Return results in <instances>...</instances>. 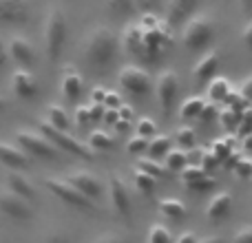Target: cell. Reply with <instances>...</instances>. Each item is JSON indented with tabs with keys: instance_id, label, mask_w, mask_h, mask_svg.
Returning <instances> with one entry per match:
<instances>
[{
	"instance_id": "cell-1",
	"label": "cell",
	"mask_w": 252,
	"mask_h": 243,
	"mask_svg": "<svg viewBox=\"0 0 252 243\" xmlns=\"http://www.w3.org/2000/svg\"><path fill=\"white\" fill-rule=\"evenodd\" d=\"M120 56V40L109 27H97L84 47V62L93 73L102 75L113 69Z\"/></svg>"
},
{
	"instance_id": "cell-2",
	"label": "cell",
	"mask_w": 252,
	"mask_h": 243,
	"mask_svg": "<svg viewBox=\"0 0 252 243\" xmlns=\"http://www.w3.org/2000/svg\"><path fill=\"white\" fill-rule=\"evenodd\" d=\"M66 38H69V22L62 7H49L44 18V53L49 62H58L64 53Z\"/></svg>"
},
{
	"instance_id": "cell-3",
	"label": "cell",
	"mask_w": 252,
	"mask_h": 243,
	"mask_svg": "<svg viewBox=\"0 0 252 243\" xmlns=\"http://www.w3.org/2000/svg\"><path fill=\"white\" fill-rule=\"evenodd\" d=\"M40 133H42L60 152H66V155L80 157V159H87V161L95 157V151H93L87 142L78 139L75 135H71L69 130L56 128V126H51L49 122H42V124H40Z\"/></svg>"
},
{
	"instance_id": "cell-4",
	"label": "cell",
	"mask_w": 252,
	"mask_h": 243,
	"mask_svg": "<svg viewBox=\"0 0 252 243\" xmlns=\"http://www.w3.org/2000/svg\"><path fill=\"white\" fill-rule=\"evenodd\" d=\"M44 188H47L51 195H56L62 204L71 206V208H75V210H82V213L97 210L95 201L89 199L87 195H82L66 177H44Z\"/></svg>"
},
{
	"instance_id": "cell-5",
	"label": "cell",
	"mask_w": 252,
	"mask_h": 243,
	"mask_svg": "<svg viewBox=\"0 0 252 243\" xmlns=\"http://www.w3.org/2000/svg\"><path fill=\"white\" fill-rule=\"evenodd\" d=\"M213 40H215V27L206 16L197 13L195 18H190V20L184 25L182 44L186 51H190V53L206 51V49L213 44Z\"/></svg>"
},
{
	"instance_id": "cell-6",
	"label": "cell",
	"mask_w": 252,
	"mask_h": 243,
	"mask_svg": "<svg viewBox=\"0 0 252 243\" xmlns=\"http://www.w3.org/2000/svg\"><path fill=\"white\" fill-rule=\"evenodd\" d=\"M16 142L29 157H38V159L51 161V159H58V155H60V151H58L40 130H29V128L18 130Z\"/></svg>"
},
{
	"instance_id": "cell-7",
	"label": "cell",
	"mask_w": 252,
	"mask_h": 243,
	"mask_svg": "<svg viewBox=\"0 0 252 243\" xmlns=\"http://www.w3.org/2000/svg\"><path fill=\"white\" fill-rule=\"evenodd\" d=\"M120 87L124 93H128L130 97H146L153 91V78L144 66L139 64H126L120 71Z\"/></svg>"
},
{
	"instance_id": "cell-8",
	"label": "cell",
	"mask_w": 252,
	"mask_h": 243,
	"mask_svg": "<svg viewBox=\"0 0 252 243\" xmlns=\"http://www.w3.org/2000/svg\"><path fill=\"white\" fill-rule=\"evenodd\" d=\"M0 213L20 223L31 221L33 219V204H29L16 192H11L9 188H0Z\"/></svg>"
},
{
	"instance_id": "cell-9",
	"label": "cell",
	"mask_w": 252,
	"mask_h": 243,
	"mask_svg": "<svg viewBox=\"0 0 252 243\" xmlns=\"http://www.w3.org/2000/svg\"><path fill=\"white\" fill-rule=\"evenodd\" d=\"M155 91H157V100H159V104H161V111L168 115L170 111L175 109L177 100H179V78H177V73H175L173 69L161 71L159 78H157V82H155Z\"/></svg>"
},
{
	"instance_id": "cell-10",
	"label": "cell",
	"mask_w": 252,
	"mask_h": 243,
	"mask_svg": "<svg viewBox=\"0 0 252 243\" xmlns=\"http://www.w3.org/2000/svg\"><path fill=\"white\" fill-rule=\"evenodd\" d=\"M109 197H111V206L118 214L122 217H128L133 213V204H130V192H128V186L118 173L111 175L109 179Z\"/></svg>"
},
{
	"instance_id": "cell-11",
	"label": "cell",
	"mask_w": 252,
	"mask_h": 243,
	"mask_svg": "<svg viewBox=\"0 0 252 243\" xmlns=\"http://www.w3.org/2000/svg\"><path fill=\"white\" fill-rule=\"evenodd\" d=\"M201 4H204V0H168L166 22H168L170 27L186 25L190 18H195V13L199 11Z\"/></svg>"
},
{
	"instance_id": "cell-12",
	"label": "cell",
	"mask_w": 252,
	"mask_h": 243,
	"mask_svg": "<svg viewBox=\"0 0 252 243\" xmlns=\"http://www.w3.org/2000/svg\"><path fill=\"white\" fill-rule=\"evenodd\" d=\"M29 22V4L27 0H0V25L22 27Z\"/></svg>"
},
{
	"instance_id": "cell-13",
	"label": "cell",
	"mask_w": 252,
	"mask_h": 243,
	"mask_svg": "<svg viewBox=\"0 0 252 243\" xmlns=\"http://www.w3.org/2000/svg\"><path fill=\"white\" fill-rule=\"evenodd\" d=\"M7 49H9V58H11V62L18 69H31V66L35 64L33 44L27 38H22V35H13L7 42Z\"/></svg>"
},
{
	"instance_id": "cell-14",
	"label": "cell",
	"mask_w": 252,
	"mask_h": 243,
	"mask_svg": "<svg viewBox=\"0 0 252 243\" xmlns=\"http://www.w3.org/2000/svg\"><path fill=\"white\" fill-rule=\"evenodd\" d=\"M66 179H69V182L73 183L82 195H87L89 199L95 201V204H97V199L102 197V192H104L102 182L93 173H89V170H71V173L66 175Z\"/></svg>"
},
{
	"instance_id": "cell-15",
	"label": "cell",
	"mask_w": 252,
	"mask_h": 243,
	"mask_svg": "<svg viewBox=\"0 0 252 243\" xmlns=\"http://www.w3.org/2000/svg\"><path fill=\"white\" fill-rule=\"evenodd\" d=\"M11 91L20 100H33L38 95V80L29 69H16L11 73Z\"/></svg>"
},
{
	"instance_id": "cell-16",
	"label": "cell",
	"mask_w": 252,
	"mask_h": 243,
	"mask_svg": "<svg viewBox=\"0 0 252 243\" xmlns=\"http://www.w3.org/2000/svg\"><path fill=\"white\" fill-rule=\"evenodd\" d=\"M0 164H4L11 170H25L29 166V155L18 144L0 139Z\"/></svg>"
},
{
	"instance_id": "cell-17",
	"label": "cell",
	"mask_w": 252,
	"mask_h": 243,
	"mask_svg": "<svg viewBox=\"0 0 252 243\" xmlns=\"http://www.w3.org/2000/svg\"><path fill=\"white\" fill-rule=\"evenodd\" d=\"M219 64H221V58H219L217 51L204 53V56L199 58V62L195 64V69H192V78L201 84H208L213 78H217Z\"/></svg>"
},
{
	"instance_id": "cell-18",
	"label": "cell",
	"mask_w": 252,
	"mask_h": 243,
	"mask_svg": "<svg viewBox=\"0 0 252 243\" xmlns=\"http://www.w3.org/2000/svg\"><path fill=\"white\" fill-rule=\"evenodd\" d=\"M230 208H232V192L228 190H219L213 195V199L208 201L206 206V217L210 221H219V219H226L230 214Z\"/></svg>"
},
{
	"instance_id": "cell-19",
	"label": "cell",
	"mask_w": 252,
	"mask_h": 243,
	"mask_svg": "<svg viewBox=\"0 0 252 243\" xmlns=\"http://www.w3.org/2000/svg\"><path fill=\"white\" fill-rule=\"evenodd\" d=\"M7 188L11 192H16V195H20L22 199H27L29 204H33V201L38 199V192H35L33 183H31L25 175L18 173V170H11V173L7 175Z\"/></svg>"
},
{
	"instance_id": "cell-20",
	"label": "cell",
	"mask_w": 252,
	"mask_h": 243,
	"mask_svg": "<svg viewBox=\"0 0 252 243\" xmlns=\"http://www.w3.org/2000/svg\"><path fill=\"white\" fill-rule=\"evenodd\" d=\"M60 91L66 102H78L80 93H82V78H80L78 71H66V73L62 75Z\"/></svg>"
},
{
	"instance_id": "cell-21",
	"label": "cell",
	"mask_w": 252,
	"mask_h": 243,
	"mask_svg": "<svg viewBox=\"0 0 252 243\" xmlns=\"http://www.w3.org/2000/svg\"><path fill=\"white\" fill-rule=\"evenodd\" d=\"M208 97H210V102H223L226 104V100L230 97V93L235 91L232 89V84L228 82L226 78H213L208 84Z\"/></svg>"
},
{
	"instance_id": "cell-22",
	"label": "cell",
	"mask_w": 252,
	"mask_h": 243,
	"mask_svg": "<svg viewBox=\"0 0 252 243\" xmlns=\"http://www.w3.org/2000/svg\"><path fill=\"white\" fill-rule=\"evenodd\" d=\"M204 106H206V100H204V97H199V95L186 97V100L179 104V118L186 120V122L199 120V115H201V111H204Z\"/></svg>"
},
{
	"instance_id": "cell-23",
	"label": "cell",
	"mask_w": 252,
	"mask_h": 243,
	"mask_svg": "<svg viewBox=\"0 0 252 243\" xmlns=\"http://www.w3.org/2000/svg\"><path fill=\"white\" fill-rule=\"evenodd\" d=\"M159 213L164 214L166 219H170V221H179V219H184L188 214V210H186V204H184V201L168 197V199L159 201Z\"/></svg>"
},
{
	"instance_id": "cell-24",
	"label": "cell",
	"mask_w": 252,
	"mask_h": 243,
	"mask_svg": "<svg viewBox=\"0 0 252 243\" xmlns=\"http://www.w3.org/2000/svg\"><path fill=\"white\" fill-rule=\"evenodd\" d=\"M168 151H170V137H168V135H159V133H157L155 137L148 139L146 155L151 157V159L161 161L166 155H168Z\"/></svg>"
},
{
	"instance_id": "cell-25",
	"label": "cell",
	"mask_w": 252,
	"mask_h": 243,
	"mask_svg": "<svg viewBox=\"0 0 252 243\" xmlns=\"http://www.w3.org/2000/svg\"><path fill=\"white\" fill-rule=\"evenodd\" d=\"M164 166L168 173H182L188 166V152L184 148H170L168 155L164 157Z\"/></svg>"
},
{
	"instance_id": "cell-26",
	"label": "cell",
	"mask_w": 252,
	"mask_h": 243,
	"mask_svg": "<svg viewBox=\"0 0 252 243\" xmlns=\"http://www.w3.org/2000/svg\"><path fill=\"white\" fill-rule=\"evenodd\" d=\"M51 126H56V128H62V130H69L71 128V118L69 113H66L64 109H62L60 104H49L47 109V120Z\"/></svg>"
},
{
	"instance_id": "cell-27",
	"label": "cell",
	"mask_w": 252,
	"mask_h": 243,
	"mask_svg": "<svg viewBox=\"0 0 252 243\" xmlns=\"http://www.w3.org/2000/svg\"><path fill=\"white\" fill-rule=\"evenodd\" d=\"M133 182H135V188H137L142 195H146V197H151L153 192L157 190V179L155 177H151V175H146V173H142V170H135V177H133Z\"/></svg>"
},
{
	"instance_id": "cell-28",
	"label": "cell",
	"mask_w": 252,
	"mask_h": 243,
	"mask_svg": "<svg viewBox=\"0 0 252 243\" xmlns=\"http://www.w3.org/2000/svg\"><path fill=\"white\" fill-rule=\"evenodd\" d=\"M137 168L142 170V173H146V175H151V177H155L157 182H159L161 177H166V166H161V161H157V159H151V157H144V159H139V164H137Z\"/></svg>"
},
{
	"instance_id": "cell-29",
	"label": "cell",
	"mask_w": 252,
	"mask_h": 243,
	"mask_svg": "<svg viewBox=\"0 0 252 243\" xmlns=\"http://www.w3.org/2000/svg\"><path fill=\"white\" fill-rule=\"evenodd\" d=\"M87 144L97 152V151H109V148L113 146V139H111V135L104 133V130H93V133L89 135Z\"/></svg>"
},
{
	"instance_id": "cell-30",
	"label": "cell",
	"mask_w": 252,
	"mask_h": 243,
	"mask_svg": "<svg viewBox=\"0 0 252 243\" xmlns=\"http://www.w3.org/2000/svg\"><path fill=\"white\" fill-rule=\"evenodd\" d=\"M146 241L148 243H173V235H170V230L164 223H153L151 230H148Z\"/></svg>"
},
{
	"instance_id": "cell-31",
	"label": "cell",
	"mask_w": 252,
	"mask_h": 243,
	"mask_svg": "<svg viewBox=\"0 0 252 243\" xmlns=\"http://www.w3.org/2000/svg\"><path fill=\"white\" fill-rule=\"evenodd\" d=\"M42 243H75V237L69 230H64L62 226H53L51 230L44 235Z\"/></svg>"
},
{
	"instance_id": "cell-32",
	"label": "cell",
	"mask_w": 252,
	"mask_h": 243,
	"mask_svg": "<svg viewBox=\"0 0 252 243\" xmlns=\"http://www.w3.org/2000/svg\"><path fill=\"white\" fill-rule=\"evenodd\" d=\"M106 4H109V11L118 18L120 16H130V13L135 11L133 0H106Z\"/></svg>"
},
{
	"instance_id": "cell-33",
	"label": "cell",
	"mask_w": 252,
	"mask_h": 243,
	"mask_svg": "<svg viewBox=\"0 0 252 243\" xmlns=\"http://www.w3.org/2000/svg\"><path fill=\"white\" fill-rule=\"evenodd\" d=\"M177 142H179V148H192L197 144V133L195 128H190V126H179L177 128Z\"/></svg>"
},
{
	"instance_id": "cell-34",
	"label": "cell",
	"mask_w": 252,
	"mask_h": 243,
	"mask_svg": "<svg viewBox=\"0 0 252 243\" xmlns=\"http://www.w3.org/2000/svg\"><path fill=\"white\" fill-rule=\"evenodd\" d=\"M148 148V139L146 137H139V135H135V137H130L128 142H126V152L128 155H144Z\"/></svg>"
},
{
	"instance_id": "cell-35",
	"label": "cell",
	"mask_w": 252,
	"mask_h": 243,
	"mask_svg": "<svg viewBox=\"0 0 252 243\" xmlns=\"http://www.w3.org/2000/svg\"><path fill=\"white\" fill-rule=\"evenodd\" d=\"M219 118V122H221V126L223 128H237V124H239V118H241V113L239 111H235V109H223L221 113L217 115Z\"/></svg>"
},
{
	"instance_id": "cell-36",
	"label": "cell",
	"mask_w": 252,
	"mask_h": 243,
	"mask_svg": "<svg viewBox=\"0 0 252 243\" xmlns=\"http://www.w3.org/2000/svg\"><path fill=\"white\" fill-rule=\"evenodd\" d=\"M206 170L201 168V166H186V168L182 170V173H179V177H182V182L186 183H192V182H197V179H201V177H206Z\"/></svg>"
},
{
	"instance_id": "cell-37",
	"label": "cell",
	"mask_w": 252,
	"mask_h": 243,
	"mask_svg": "<svg viewBox=\"0 0 252 243\" xmlns=\"http://www.w3.org/2000/svg\"><path fill=\"white\" fill-rule=\"evenodd\" d=\"M137 135H139V137H146V139L155 137V135H157L155 120H153V118H142V120H139L137 122Z\"/></svg>"
},
{
	"instance_id": "cell-38",
	"label": "cell",
	"mask_w": 252,
	"mask_h": 243,
	"mask_svg": "<svg viewBox=\"0 0 252 243\" xmlns=\"http://www.w3.org/2000/svg\"><path fill=\"white\" fill-rule=\"evenodd\" d=\"M188 190L190 192H210V190H215V179L210 177V175H206V177H201V179H197V182H192V183H188Z\"/></svg>"
},
{
	"instance_id": "cell-39",
	"label": "cell",
	"mask_w": 252,
	"mask_h": 243,
	"mask_svg": "<svg viewBox=\"0 0 252 243\" xmlns=\"http://www.w3.org/2000/svg\"><path fill=\"white\" fill-rule=\"evenodd\" d=\"M235 173L239 179H250L252 175V157H239L235 161Z\"/></svg>"
},
{
	"instance_id": "cell-40",
	"label": "cell",
	"mask_w": 252,
	"mask_h": 243,
	"mask_svg": "<svg viewBox=\"0 0 252 243\" xmlns=\"http://www.w3.org/2000/svg\"><path fill=\"white\" fill-rule=\"evenodd\" d=\"M213 152H215V157H217L219 161H223L226 157H230V152H232V142H230V139H219V142L213 144Z\"/></svg>"
},
{
	"instance_id": "cell-41",
	"label": "cell",
	"mask_w": 252,
	"mask_h": 243,
	"mask_svg": "<svg viewBox=\"0 0 252 243\" xmlns=\"http://www.w3.org/2000/svg\"><path fill=\"white\" fill-rule=\"evenodd\" d=\"M237 130H239L241 137H246V135H252V109H248L241 113L239 118V124H237Z\"/></svg>"
},
{
	"instance_id": "cell-42",
	"label": "cell",
	"mask_w": 252,
	"mask_h": 243,
	"mask_svg": "<svg viewBox=\"0 0 252 243\" xmlns=\"http://www.w3.org/2000/svg\"><path fill=\"white\" fill-rule=\"evenodd\" d=\"M135 11L142 13H155L159 9V0H133Z\"/></svg>"
},
{
	"instance_id": "cell-43",
	"label": "cell",
	"mask_w": 252,
	"mask_h": 243,
	"mask_svg": "<svg viewBox=\"0 0 252 243\" xmlns=\"http://www.w3.org/2000/svg\"><path fill=\"white\" fill-rule=\"evenodd\" d=\"M232 243H252V223L248 226H241L239 230L235 232V239Z\"/></svg>"
},
{
	"instance_id": "cell-44",
	"label": "cell",
	"mask_w": 252,
	"mask_h": 243,
	"mask_svg": "<svg viewBox=\"0 0 252 243\" xmlns=\"http://www.w3.org/2000/svg\"><path fill=\"white\" fill-rule=\"evenodd\" d=\"M217 164H219V159L215 157L213 151H210V152H201V168H204L206 173H210V170H213Z\"/></svg>"
},
{
	"instance_id": "cell-45",
	"label": "cell",
	"mask_w": 252,
	"mask_h": 243,
	"mask_svg": "<svg viewBox=\"0 0 252 243\" xmlns=\"http://www.w3.org/2000/svg\"><path fill=\"white\" fill-rule=\"evenodd\" d=\"M75 122H78V124H87V122H93L89 104H82V106H78V109H75Z\"/></svg>"
},
{
	"instance_id": "cell-46",
	"label": "cell",
	"mask_w": 252,
	"mask_h": 243,
	"mask_svg": "<svg viewBox=\"0 0 252 243\" xmlns=\"http://www.w3.org/2000/svg\"><path fill=\"white\" fill-rule=\"evenodd\" d=\"M9 62H11V58H9V49H7V42H4L2 38H0V73H2L4 69L9 66Z\"/></svg>"
},
{
	"instance_id": "cell-47",
	"label": "cell",
	"mask_w": 252,
	"mask_h": 243,
	"mask_svg": "<svg viewBox=\"0 0 252 243\" xmlns=\"http://www.w3.org/2000/svg\"><path fill=\"white\" fill-rule=\"evenodd\" d=\"M239 93L246 97V102H248V104H252V75H250V78H246L244 82L239 84Z\"/></svg>"
},
{
	"instance_id": "cell-48",
	"label": "cell",
	"mask_w": 252,
	"mask_h": 243,
	"mask_svg": "<svg viewBox=\"0 0 252 243\" xmlns=\"http://www.w3.org/2000/svg\"><path fill=\"white\" fill-rule=\"evenodd\" d=\"M241 42L246 44V49H248V51H252V20L246 22L244 31H241Z\"/></svg>"
},
{
	"instance_id": "cell-49",
	"label": "cell",
	"mask_w": 252,
	"mask_h": 243,
	"mask_svg": "<svg viewBox=\"0 0 252 243\" xmlns=\"http://www.w3.org/2000/svg\"><path fill=\"white\" fill-rule=\"evenodd\" d=\"M215 118H217V111H215V104H213V102H206V106H204V111H201L199 120H201V122H213Z\"/></svg>"
},
{
	"instance_id": "cell-50",
	"label": "cell",
	"mask_w": 252,
	"mask_h": 243,
	"mask_svg": "<svg viewBox=\"0 0 252 243\" xmlns=\"http://www.w3.org/2000/svg\"><path fill=\"white\" fill-rule=\"evenodd\" d=\"M104 106H106V109H120V106H122V97H120V95H118V93L109 91V93H106V100H104Z\"/></svg>"
},
{
	"instance_id": "cell-51",
	"label": "cell",
	"mask_w": 252,
	"mask_h": 243,
	"mask_svg": "<svg viewBox=\"0 0 252 243\" xmlns=\"http://www.w3.org/2000/svg\"><path fill=\"white\" fill-rule=\"evenodd\" d=\"M102 120H104L106 124L115 126V124L120 122V113H118V109H104V115H102Z\"/></svg>"
},
{
	"instance_id": "cell-52",
	"label": "cell",
	"mask_w": 252,
	"mask_h": 243,
	"mask_svg": "<svg viewBox=\"0 0 252 243\" xmlns=\"http://www.w3.org/2000/svg\"><path fill=\"white\" fill-rule=\"evenodd\" d=\"M106 89H93V93H91V102L93 104H104V100H106Z\"/></svg>"
},
{
	"instance_id": "cell-53",
	"label": "cell",
	"mask_w": 252,
	"mask_h": 243,
	"mask_svg": "<svg viewBox=\"0 0 252 243\" xmlns=\"http://www.w3.org/2000/svg\"><path fill=\"white\" fill-rule=\"evenodd\" d=\"M93 243H126L120 235H102V237H97Z\"/></svg>"
},
{
	"instance_id": "cell-54",
	"label": "cell",
	"mask_w": 252,
	"mask_h": 243,
	"mask_svg": "<svg viewBox=\"0 0 252 243\" xmlns=\"http://www.w3.org/2000/svg\"><path fill=\"white\" fill-rule=\"evenodd\" d=\"M239 9L248 20H252V0H239Z\"/></svg>"
},
{
	"instance_id": "cell-55",
	"label": "cell",
	"mask_w": 252,
	"mask_h": 243,
	"mask_svg": "<svg viewBox=\"0 0 252 243\" xmlns=\"http://www.w3.org/2000/svg\"><path fill=\"white\" fill-rule=\"evenodd\" d=\"M175 243H197V237H195V232L186 230V232H182V235L177 237V241Z\"/></svg>"
},
{
	"instance_id": "cell-56",
	"label": "cell",
	"mask_w": 252,
	"mask_h": 243,
	"mask_svg": "<svg viewBox=\"0 0 252 243\" xmlns=\"http://www.w3.org/2000/svg\"><path fill=\"white\" fill-rule=\"evenodd\" d=\"M197 243H223L219 237H204V239H197Z\"/></svg>"
},
{
	"instance_id": "cell-57",
	"label": "cell",
	"mask_w": 252,
	"mask_h": 243,
	"mask_svg": "<svg viewBox=\"0 0 252 243\" xmlns=\"http://www.w3.org/2000/svg\"><path fill=\"white\" fill-rule=\"evenodd\" d=\"M244 146H246V151L252 152V135H246L244 137Z\"/></svg>"
},
{
	"instance_id": "cell-58",
	"label": "cell",
	"mask_w": 252,
	"mask_h": 243,
	"mask_svg": "<svg viewBox=\"0 0 252 243\" xmlns=\"http://www.w3.org/2000/svg\"><path fill=\"white\" fill-rule=\"evenodd\" d=\"M250 179H252V175H250Z\"/></svg>"
}]
</instances>
